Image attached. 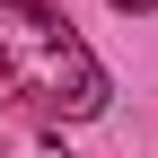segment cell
Instances as JSON below:
<instances>
[{
	"instance_id": "3",
	"label": "cell",
	"mask_w": 158,
	"mask_h": 158,
	"mask_svg": "<svg viewBox=\"0 0 158 158\" xmlns=\"http://www.w3.org/2000/svg\"><path fill=\"white\" fill-rule=\"evenodd\" d=\"M114 9H123V18H141V9H158V0H114Z\"/></svg>"
},
{
	"instance_id": "1",
	"label": "cell",
	"mask_w": 158,
	"mask_h": 158,
	"mask_svg": "<svg viewBox=\"0 0 158 158\" xmlns=\"http://www.w3.org/2000/svg\"><path fill=\"white\" fill-rule=\"evenodd\" d=\"M0 79H9L44 123H88L114 97L106 62L79 44V27L53 0H0Z\"/></svg>"
},
{
	"instance_id": "2",
	"label": "cell",
	"mask_w": 158,
	"mask_h": 158,
	"mask_svg": "<svg viewBox=\"0 0 158 158\" xmlns=\"http://www.w3.org/2000/svg\"><path fill=\"white\" fill-rule=\"evenodd\" d=\"M0 158H70V149H62V132H53L44 114L9 88V79H0Z\"/></svg>"
}]
</instances>
